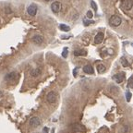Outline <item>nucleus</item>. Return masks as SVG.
Listing matches in <instances>:
<instances>
[{"instance_id": "1", "label": "nucleus", "mask_w": 133, "mask_h": 133, "mask_svg": "<svg viewBox=\"0 0 133 133\" xmlns=\"http://www.w3.org/2000/svg\"><path fill=\"white\" fill-rule=\"evenodd\" d=\"M109 23H110V25H112L113 27H118L122 23V19L119 16L114 15L110 18V19H109Z\"/></svg>"}, {"instance_id": "2", "label": "nucleus", "mask_w": 133, "mask_h": 133, "mask_svg": "<svg viewBox=\"0 0 133 133\" xmlns=\"http://www.w3.org/2000/svg\"><path fill=\"white\" fill-rule=\"evenodd\" d=\"M61 7H62V5H61L60 2L56 1V2H53L51 5V9L54 13H58L61 10Z\"/></svg>"}, {"instance_id": "3", "label": "nucleus", "mask_w": 133, "mask_h": 133, "mask_svg": "<svg viewBox=\"0 0 133 133\" xmlns=\"http://www.w3.org/2000/svg\"><path fill=\"white\" fill-rule=\"evenodd\" d=\"M27 12H28L29 15L34 17V16L36 15V12H37V7H36L35 5H30V6H29L28 8H27Z\"/></svg>"}, {"instance_id": "4", "label": "nucleus", "mask_w": 133, "mask_h": 133, "mask_svg": "<svg viewBox=\"0 0 133 133\" xmlns=\"http://www.w3.org/2000/svg\"><path fill=\"white\" fill-rule=\"evenodd\" d=\"M47 101H48V103H54L56 101H57V94L54 92V91H51L49 92L48 94H47Z\"/></svg>"}, {"instance_id": "5", "label": "nucleus", "mask_w": 133, "mask_h": 133, "mask_svg": "<svg viewBox=\"0 0 133 133\" xmlns=\"http://www.w3.org/2000/svg\"><path fill=\"white\" fill-rule=\"evenodd\" d=\"M30 125L31 126V127H38V126H40V124H41V121H40V119H39L37 117H33V118H31L30 119Z\"/></svg>"}, {"instance_id": "6", "label": "nucleus", "mask_w": 133, "mask_h": 133, "mask_svg": "<svg viewBox=\"0 0 133 133\" xmlns=\"http://www.w3.org/2000/svg\"><path fill=\"white\" fill-rule=\"evenodd\" d=\"M103 32H99V33H97L96 34V36H95L94 38V44H100L103 41Z\"/></svg>"}, {"instance_id": "7", "label": "nucleus", "mask_w": 133, "mask_h": 133, "mask_svg": "<svg viewBox=\"0 0 133 133\" xmlns=\"http://www.w3.org/2000/svg\"><path fill=\"white\" fill-rule=\"evenodd\" d=\"M124 78H125V76H124V73H119V74H116L114 77H113V79H114L118 83H121L122 81L124 80Z\"/></svg>"}, {"instance_id": "8", "label": "nucleus", "mask_w": 133, "mask_h": 133, "mask_svg": "<svg viewBox=\"0 0 133 133\" xmlns=\"http://www.w3.org/2000/svg\"><path fill=\"white\" fill-rule=\"evenodd\" d=\"M43 41H44V38L41 35H35V36L32 37V42L34 43L35 44H41Z\"/></svg>"}, {"instance_id": "9", "label": "nucleus", "mask_w": 133, "mask_h": 133, "mask_svg": "<svg viewBox=\"0 0 133 133\" xmlns=\"http://www.w3.org/2000/svg\"><path fill=\"white\" fill-rule=\"evenodd\" d=\"M83 71L86 73V74H93V72H94V70H93V69H92V67H91V65H86V66H84Z\"/></svg>"}, {"instance_id": "10", "label": "nucleus", "mask_w": 133, "mask_h": 133, "mask_svg": "<svg viewBox=\"0 0 133 133\" xmlns=\"http://www.w3.org/2000/svg\"><path fill=\"white\" fill-rule=\"evenodd\" d=\"M16 72H10L8 73L7 76L5 77V80H8V81H10V80H13L16 78Z\"/></svg>"}, {"instance_id": "11", "label": "nucleus", "mask_w": 133, "mask_h": 133, "mask_svg": "<svg viewBox=\"0 0 133 133\" xmlns=\"http://www.w3.org/2000/svg\"><path fill=\"white\" fill-rule=\"evenodd\" d=\"M124 7L127 10H130L131 8H132V2H131V0H127L124 2Z\"/></svg>"}, {"instance_id": "12", "label": "nucleus", "mask_w": 133, "mask_h": 133, "mask_svg": "<svg viewBox=\"0 0 133 133\" xmlns=\"http://www.w3.org/2000/svg\"><path fill=\"white\" fill-rule=\"evenodd\" d=\"M41 72H42L41 69H40V68H38V69H34L33 70H31L30 74H31V76H32V77H37V76H39V75L41 74Z\"/></svg>"}, {"instance_id": "13", "label": "nucleus", "mask_w": 133, "mask_h": 133, "mask_svg": "<svg viewBox=\"0 0 133 133\" xmlns=\"http://www.w3.org/2000/svg\"><path fill=\"white\" fill-rule=\"evenodd\" d=\"M73 129H74L75 131H85V128H84L83 126L79 125V124H76V125L73 127Z\"/></svg>"}, {"instance_id": "14", "label": "nucleus", "mask_w": 133, "mask_h": 133, "mask_svg": "<svg viewBox=\"0 0 133 133\" xmlns=\"http://www.w3.org/2000/svg\"><path fill=\"white\" fill-rule=\"evenodd\" d=\"M84 55H86V51H85V50L74 51V56H75V57H80V56H84Z\"/></svg>"}, {"instance_id": "15", "label": "nucleus", "mask_w": 133, "mask_h": 133, "mask_svg": "<svg viewBox=\"0 0 133 133\" xmlns=\"http://www.w3.org/2000/svg\"><path fill=\"white\" fill-rule=\"evenodd\" d=\"M97 71H98L99 73H103L105 71V66L103 64L98 65V67H97Z\"/></svg>"}, {"instance_id": "16", "label": "nucleus", "mask_w": 133, "mask_h": 133, "mask_svg": "<svg viewBox=\"0 0 133 133\" xmlns=\"http://www.w3.org/2000/svg\"><path fill=\"white\" fill-rule=\"evenodd\" d=\"M59 29L61 30H63V31H69L70 30V27L67 26L66 24H60L59 25Z\"/></svg>"}, {"instance_id": "17", "label": "nucleus", "mask_w": 133, "mask_h": 133, "mask_svg": "<svg viewBox=\"0 0 133 133\" xmlns=\"http://www.w3.org/2000/svg\"><path fill=\"white\" fill-rule=\"evenodd\" d=\"M121 60H122V61H121V62H122V65H123L124 67H128V66H129V62H128V60H127V59H125V58L123 57Z\"/></svg>"}, {"instance_id": "18", "label": "nucleus", "mask_w": 133, "mask_h": 133, "mask_svg": "<svg viewBox=\"0 0 133 133\" xmlns=\"http://www.w3.org/2000/svg\"><path fill=\"white\" fill-rule=\"evenodd\" d=\"M86 16H87L88 19H91L92 18V12L91 11V10H89V11H87V13H86Z\"/></svg>"}, {"instance_id": "19", "label": "nucleus", "mask_w": 133, "mask_h": 133, "mask_svg": "<svg viewBox=\"0 0 133 133\" xmlns=\"http://www.w3.org/2000/svg\"><path fill=\"white\" fill-rule=\"evenodd\" d=\"M62 57H68V49H67V48H65V49L63 50Z\"/></svg>"}, {"instance_id": "20", "label": "nucleus", "mask_w": 133, "mask_h": 133, "mask_svg": "<svg viewBox=\"0 0 133 133\" xmlns=\"http://www.w3.org/2000/svg\"><path fill=\"white\" fill-rule=\"evenodd\" d=\"M83 23L86 26H88V25H90V23H93V21H92V20H86V19H84Z\"/></svg>"}, {"instance_id": "21", "label": "nucleus", "mask_w": 133, "mask_h": 133, "mask_svg": "<svg viewBox=\"0 0 133 133\" xmlns=\"http://www.w3.org/2000/svg\"><path fill=\"white\" fill-rule=\"evenodd\" d=\"M130 98H131V93H130V92H128V93H127V101L129 102V101H130Z\"/></svg>"}, {"instance_id": "22", "label": "nucleus", "mask_w": 133, "mask_h": 133, "mask_svg": "<svg viewBox=\"0 0 133 133\" xmlns=\"http://www.w3.org/2000/svg\"><path fill=\"white\" fill-rule=\"evenodd\" d=\"M91 8H93V9H96V8H97V6L95 5V3L93 2V1H91Z\"/></svg>"}, {"instance_id": "23", "label": "nucleus", "mask_w": 133, "mask_h": 133, "mask_svg": "<svg viewBox=\"0 0 133 133\" xmlns=\"http://www.w3.org/2000/svg\"><path fill=\"white\" fill-rule=\"evenodd\" d=\"M6 12H7V13H11V10H10V8H6Z\"/></svg>"}, {"instance_id": "24", "label": "nucleus", "mask_w": 133, "mask_h": 133, "mask_svg": "<svg viewBox=\"0 0 133 133\" xmlns=\"http://www.w3.org/2000/svg\"><path fill=\"white\" fill-rule=\"evenodd\" d=\"M129 87H132V85H131V78L129 80Z\"/></svg>"}, {"instance_id": "25", "label": "nucleus", "mask_w": 133, "mask_h": 133, "mask_svg": "<svg viewBox=\"0 0 133 133\" xmlns=\"http://www.w3.org/2000/svg\"><path fill=\"white\" fill-rule=\"evenodd\" d=\"M47 130H48V129H46V128L45 129H44V133H47Z\"/></svg>"}, {"instance_id": "26", "label": "nucleus", "mask_w": 133, "mask_h": 133, "mask_svg": "<svg viewBox=\"0 0 133 133\" xmlns=\"http://www.w3.org/2000/svg\"><path fill=\"white\" fill-rule=\"evenodd\" d=\"M45 1H47V2H49V1H52V0H45Z\"/></svg>"}]
</instances>
